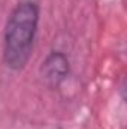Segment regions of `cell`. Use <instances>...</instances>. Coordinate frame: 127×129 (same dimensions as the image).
<instances>
[{
  "instance_id": "1",
  "label": "cell",
  "mask_w": 127,
  "mask_h": 129,
  "mask_svg": "<svg viewBox=\"0 0 127 129\" xmlns=\"http://www.w3.org/2000/svg\"><path fill=\"white\" fill-rule=\"evenodd\" d=\"M39 26V6L33 0H21L11 12L3 35V63L21 71L33 53Z\"/></svg>"
},
{
  "instance_id": "2",
  "label": "cell",
  "mask_w": 127,
  "mask_h": 129,
  "mask_svg": "<svg viewBox=\"0 0 127 129\" xmlns=\"http://www.w3.org/2000/svg\"><path fill=\"white\" fill-rule=\"evenodd\" d=\"M69 59L63 51H51L42 62V77L51 87H58L69 75Z\"/></svg>"
}]
</instances>
